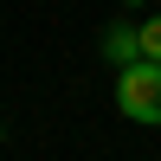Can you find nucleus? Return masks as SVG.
I'll return each mask as SVG.
<instances>
[{
	"label": "nucleus",
	"mask_w": 161,
	"mask_h": 161,
	"mask_svg": "<svg viewBox=\"0 0 161 161\" xmlns=\"http://www.w3.org/2000/svg\"><path fill=\"white\" fill-rule=\"evenodd\" d=\"M116 110H123L129 123H161V64L155 58L129 64V71L116 77Z\"/></svg>",
	"instance_id": "nucleus-1"
},
{
	"label": "nucleus",
	"mask_w": 161,
	"mask_h": 161,
	"mask_svg": "<svg viewBox=\"0 0 161 161\" xmlns=\"http://www.w3.org/2000/svg\"><path fill=\"white\" fill-rule=\"evenodd\" d=\"M103 58L123 64V71H129V64H142V26H123V19H116L110 32H103Z\"/></svg>",
	"instance_id": "nucleus-2"
},
{
	"label": "nucleus",
	"mask_w": 161,
	"mask_h": 161,
	"mask_svg": "<svg viewBox=\"0 0 161 161\" xmlns=\"http://www.w3.org/2000/svg\"><path fill=\"white\" fill-rule=\"evenodd\" d=\"M142 58L161 64V13H155V19H142Z\"/></svg>",
	"instance_id": "nucleus-3"
},
{
	"label": "nucleus",
	"mask_w": 161,
	"mask_h": 161,
	"mask_svg": "<svg viewBox=\"0 0 161 161\" xmlns=\"http://www.w3.org/2000/svg\"><path fill=\"white\" fill-rule=\"evenodd\" d=\"M129 7H136V0H129Z\"/></svg>",
	"instance_id": "nucleus-4"
}]
</instances>
